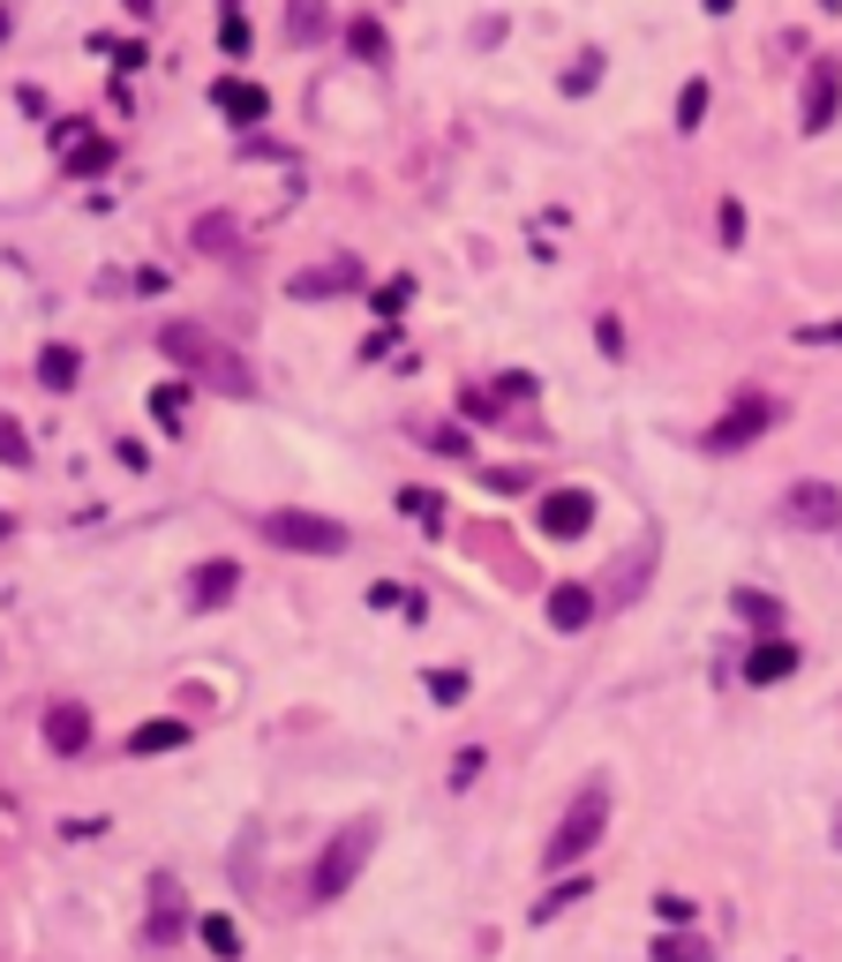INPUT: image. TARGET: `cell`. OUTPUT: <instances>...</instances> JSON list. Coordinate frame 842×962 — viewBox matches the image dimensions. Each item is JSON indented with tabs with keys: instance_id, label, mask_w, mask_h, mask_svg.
<instances>
[{
	"instance_id": "obj_1",
	"label": "cell",
	"mask_w": 842,
	"mask_h": 962,
	"mask_svg": "<svg viewBox=\"0 0 842 962\" xmlns=\"http://www.w3.org/2000/svg\"><path fill=\"white\" fill-rule=\"evenodd\" d=\"M159 346L181 361V377H204L210 391H226V399H256V369L234 354V346H218L210 332H196V324H166Z\"/></svg>"
},
{
	"instance_id": "obj_4",
	"label": "cell",
	"mask_w": 842,
	"mask_h": 962,
	"mask_svg": "<svg viewBox=\"0 0 842 962\" xmlns=\"http://www.w3.org/2000/svg\"><path fill=\"white\" fill-rule=\"evenodd\" d=\"M263 542L294 549V556H346V527L324 519V511H263Z\"/></svg>"
},
{
	"instance_id": "obj_40",
	"label": "cell",
	"mask_w": 842,
	"mask_h": 962,
	"mask_svg": "<svg viewBox=\"0 0 842 962\" xmlns=\"http://www.w3.org/2000/svg\"><path fill=\"white\" fill-rule=\"evenodd\" d=\"M482 767H489V759L474 753V745H466L460 759H452V790H466V782H474V775H482Z\"/></svg>"
},
{
	"instance_id": "obj_31",
	"label": "cell",
	"mask_w": 842,
	"mask_h": 962,
	"mask_svg": "<svg viewBox=\"0 0 842 962\" xmlns=\"http://www.w3.org/2000/svg\"><path fill=\"white\" fill-rule=\"evenodd\" d=\"M218 45H226L234 61L249 53V15H241V8H226V15H218Z\"/></svg>"
},
{
	"instance_id": "obj_38",
	"label": "cell",
	"mask_w": 842,
	"mask_h": 962,
	"mask_svg": "<svg viewBox=\"0 0 842 962\" xmlns=\"http://www.w3.org/2000/svg\"><path fill=\"white\" fill-rule=\"evenodd\" d=\"M655 918L662 925H692V895H655Z\"/></svg>"
},
{
	"instance_id": "obj_15",
	"label": "cell",
	"mask_w": 842,
	"mask_h": 962,
	"mask_svg": "<svg viewBox=\"0 0 842 962\" xmlns=\"http://www.w3.org/2000/svg\"><path fill=\"white\" fill-rule=\"evenodd\" d=\"M782 677H798V647L775 631V639H759L745 655V684H782Z\"/></svg>"
},
{
	"instance_id": "obj_42",
	"label": "cell",
	"mask_w": 842,
	"mask_h": 962,
	"mask_svg": "<svg viewBox=\"0 0 842 962\" xmlns=\"http://www.w3.org/2000/svg\"><path fill=\"white\" fill-rule=\"evenodd\" d=\"M8 534H15V519H8V511H0V542H8Z\"/></svg>"
},
{
	"instance_id": "obj_21",
	"label": "cell",
	"mask_w": 842,
	"mask_h": 962,
	"mask_svg": "<svg viewBox=\"0 0 842 962\" xmlns=\"http://www.w3.org/2000/svg\"><path fill=\"white\" fill-rule=\"evenodd\" d=\"M151 948H173L181 940V902H173V879H159V910H151V932H143Z\"/></svg>"
},
{
	"instance_id": "obj_23",
	"label": "cell",
	"mask_w": 842,
	"mask_h": 962,
	"mask_svg": "<svg viewBox=\"0 0 842 962\" xmlns=\"http://www.w3.org/2000/svg\"><path fill=\"white\" fill-rule=\"evenodd\" d=\"M151 414H159V429H173V436H181V421H188V377H181V383H159V391H151Z\"/></svg>"
},
{
	"instance_id": "obj_32",
	"label": "cell",
	"mask_w": 842,
	"mask_h": 962,
	"mask_svg": "<svg viewBox=\"0 0 842 962\" xmlns=\"http://www.w3.org/2000/svg\"><path fill=\"white\" fill-rule=\"evenodd\" d=\"M0 460H8V466H31V436H23L8 414H0Z\"/></svg>"
},
{
	"instance_id": "obj_30",
	"label": "cell",
	"mask_w": 842,
	"mask_h": 962,
	"mask_svg": "<svg viewBox=\"0 0 842 962\" xmlns=\"http://www.w3.org/2000/svg\"><path fill=\"white\" fill-rule=\"evenodd\" d=\"M399 511L421 519V527H436V519H444V497H436V489H399Z\"/></svg>"
},
{
	"instance_id": "obj_2",
	"label": "cell",
	"mask_w": 842,
	"mask_h": 962,
	"mask_svg": "<svg viewBox=\"0 0 842 962\" xmlns=\"http://www.w3.org/2000/svg\"><path fill=\"white\" fill-rule=\"evenodd\" d=\"M369 857H377V820H346L332 842H324V857L309 865V910H324V902H338L354 879L369 873Z\"/></svg>"
},
{
	"instance_id": "obj_44",
	"label": "cell",
	"mask_w": 842,
	"mask_h": 962,
	"mask_svg": "<svg viewBox=\"0 0 842 962\" xmlns=\"http://www.w3.org/2000/svg\"><path fill=\"white\" fill-rule=\"evenodd\" d=\"M218 8H234V0H218Z\"/></svg>"
},
{
	"instance_id": "obj_34",
	"label": "cell",
	"mask_w": 842,
	"mask_h": 962,
	"mask_svg": "<svg viewBox=\"0 0 842 962\" xmlns=\"http://www.w3.org/2000/svg\"><path fill=\"white\" fill-rule=\"evenodd\" d=\"M414 301V279H391V287H377V316H399Z\"/></svg>"
},
{
	"instance_id": "obj_36",
	"label": "cell",
	"mask_w": 842,
	"mask_h": 962,
	"mask_svg": "<svg viewBox=\"0 0 842 962\" xmlns=\"http://www.w3.org/2000/svg\"><path fill=\"white\" fill-rule=\"evenodd\" d=\"M196 241H204L210 256H226V249H234V226H226V218H204V226H196Z\"/></svg>"
},
{
	"instance_id": "obj_29",
	"label": "cell",
	"mask_w": 842,
	"mask_h": 962,
	"mask_svg": "<svg viewBox=\"0 0 842 962\" xmlns=\"http://www.w3.org/2000/svg\"><path fill=\"white\" fill-rule=\"evenodd\" d=\"M114 159H121V143H106V136H90L84 151L68 159V173H106V166H114Z\"/></svg>"
},
{
	"instance_id": "obj_14",
	"label": "cell",
	"mask_w": 842,
	"mask_h": 962,
	"mask_svg": "<svg viewBox=\"0 0 842 962\" xmlns=\"http://www.w3.org/2000/svg\"><path fill=\"white\" fill-rule=\"evenodd\" d=\"M210 98H218V114L234 128H256L263 114H271V98H263V84H241V76H226V84H210Z\"/></svg>"
},
{
	"instance_id": "obj_19",
	"label": "cell",
	"mask_w": 842,
	"mask_h": 962,
	"mask_svg": "<svg viewBox=\"0 0 842 962\" xmlns=\"http://www.w3.org/2000/svg\"><path fill=\"white\" fill-rule=\"evenodd\" d=\"M346 53H354V61H369V68H384V61H391V39H384L377 15H354V23H346Z\"/></svg>"
},
{
	"instance_id": "obj_25",
	"label": "cell",
	"mask_w": 842,
	"mask_h": 962,
	"mask_svg": "<svg viewBox=\"0 0 842 962\" xmlns=\"http://www.w3.org/2000/svg\"><path fill=\"white\" fill-rule=\"evenodd\" d=\"M414 444L444 452V460H466V429H444V421H414Z\"/></svg>"
},
{
	"instance_id": "obj_22",
	"label": "cell",
	"mask_w": 842,
	"mask_h": 962,
	"mask_svg": "<svg viewBox=\"0 0 842 962\" xmlns=\"http://www.w3.org/2000/svg\"><path fill=\"white\" fill-rule=\"evenodd\" d=\"M572 902H587V879H580V873H572V879H557V887H542V902H535V925L564 918Z\"/></svg>"
},
{
	"instance_id": "obj_41",
	"label": "cell",
	"mask_w": 842,
	"mask_h": 962,
	"mask_svg": "<svg viewBox=\"0 0 842 962\" xmlns=\"http://www.w3.org/2000/svg\"><path fill=\"white\" fill-rule=\"evenodd\" d=\"M798 346H842V324H805Z\"/></svg>"
},
{
	"instance_id": "obj_20",
	"label": "cell",
	"mask_w": 842,
	"mask_h": 962,
	"mask_svg": "<svg viewBox=\"0 0 842 962\" xmlns=\"http://www.w3.org/2000/svg\"><path fill=\"white\" fill-rule=\"evenodd\" d=\"M76 377H84V354H76V346H45L39 354V383L45 391H76Z\"/></svg>"
},
{
	"instance_id": "obj_33",
	"label": "cell",
	"mask_w": 842,
	"mask_h": 962,
	"mask_svg": "<svg viewBox=\"0 0 842 962\" xmlns=\"http://www.w3.org/2000/svg\"><path fill=\"white\" fill-rule=\"evenodd\" d=\"M715 234H722V249H737V241H745V204H722L715 210Z\"/></svg>"
},
{
	"instance_id": "obj_8",
	"label": "cell",
	"mask_w": 842,
	"mask_h": 962,
	"mask_svg": "<svg viewBox=\"0 0 842 962\" xmlns=\"http://www.w3.org/2000/svg\"><path fill=\"white\" fill-rule=\"evenodd\" d=\"M835 114H842V61H835V53H820V61H812V76H805V114H798V128H805V136H828V128H835Z\"/></svg>"
},
{
	"instance_id": "obj_43",
	"label": "cell",
	"mask_w": 842,
	"mask_h": 962,
	"mask_svg": "<svg viewBox=\"0 0 842 962\" xmlns=\"http://www.w3.org/2000/svg\"><path fill=\"white\" fill-rule=\"evenodd\" d=\"M835 850H842V812H835Z\"/></svg>"
},
{
	"instance_id": "obj_24",
	"label": "cell",
	"mask_w": 842,
	"mask_h": 962,
	"mask_svg": "<svg viewBox=\"0 0 842 962\" xmlns=\"http://www.w3.org/2000/svg\"><path fill=\"white\" fill-rule=\"evenodd\" d=\"M655 962H715V948H708L700 932H662V940H655Z\"/></svg>"
},
{
	"instance_id": "obj_11",
	"label": "cell",
	"mask_w": 842,
	"mask_h": 962,
	"mask_svg": "<svg viewBox=\"0 0 842 962\" xmlns=\"http://www.w3.org/2000/svg\"><path fill=\"white\" fill-rule=\"evenodd\" d=\"M361 287V263L354 256H338V263H316V271H294V301H332V293H354Z\"/></svg>"
},
{
	"instance_id": "obj_7",
	"label": "cell",
	"mask_w": 842,
	"mask_h": 962,
	"mask_svg": "<svg viewBox=\"0 0 842 962\" xmlns=\"http://www.w3.org/2000/svg\"><path fill=\"white\" fill-rule=\"evenodd\" d=\"M587 527H594V489H542V504H535L542 542H580Z\"/></svg>"
},
{
	"instance_id": "obj_26",
	"label": "cell",
	"mask_w": 842,
	"mask_h": 962,
	"mask_svg": "<svg viewBox=\"0 0 842 962\" xmlns=\"http://www.w3.org/2000/svg\"><path fill=\"white\" fill-rule=\"evenodd\" d=\"M204 948L218 962H241V925L234 918H204Z\"/></svg>"
},
{
	"instance_id": "obj_37",
	"label": "cell",
	"mask_w": 842,
	"mask_h": 962,
	"mask_svg": "<svg viewBox=\"0 0 842 962\" xmlns=\"http://www.w3.org/2000/svg\"><path fill=\"white\" fill-rule=\"evenodd\" d=\"M429 692H436L444 707H452V700H466V670H436V677H429Z\"/></svg>"
},
{
	"instance_id": "obj_39",
	"label": "cell",
	"mask_w": 842,
	"mask_h": 962,
	"mask_svg": "<svg viewBox=\"0 0 842 962\" xmlns=\"http://www.w3.org/2000/svg\"><path fill=\"white\" fill-rule=\"evenodd\" d=\"M535 391H542V383L527 377V369H511V377H497V399H535Z\"/></svg>"
},
{
	"instance_id": "obj_9",
	"label": "cell",
	"mask_w": 842,
	"mask_h": 962,
	"mask_svg": "<svg viewBox=\"0 0 842 962\" xmlns=\"http://www.w3.org/2000/svg\"><path fill=\"white\" fill-rule=\"evenodd\" d=\"M234 594H241V564L234 556H204L188 572V609H226Z\"/></svg>"
},
{
	"instance_id": "obj_16",
	"label": "cell",
	"mask_w": 842,
	"mask_h": 962,
	"mask_svg": "<svg viewBox=\"0 0 842 962\" xmlns=\"http://www.w3.org/2000/svg\"><path fill=\"white\" fill-rule=\"evenodd\" d=\"M173 745H188V722H181V714H151L143 729H128V759H159V753H173Z\"/></svg>"
},
{
	"instance_id": "obj_13",
	"label": "cell",
	"mask_w": 842,
	"mask_h": 962,
	"mask_svg": "<svg viewBox=\"0 0 842 962\" xmlns=\"http://www.w3.org/2000/svg\"><path fill=\"white\" fill-rule=\"evenodd\" d=\"M45 745H53L61 759H76L90 745V714L76 707V700H53V707H45Z\"/></svg>"
},
{
	"instance_id": "obj_5",
	"label": "cell",
	"mask_w": 842,
	"mask_h": 962,
	"mask_svg": "<svg viewBox=\"0 0 842 962\" xmlns=\"http://www.w3.org/2000/svg\"><path fill=\"white\" fill-rule=\"evenodd\" d=\"M782 527H798V534H842V489L820 482V474L790 482L782 489Z\"/></svg>"
},
{
	"instance_id": "obj_28",
	"label": "cell",
	"mask_w": 842,
	"mask_h": 962,
	"mask_svg": "<svg viewBox=\"0 0 842 962\" xmlns=\"http://www.w3.org/2000/svg\"><path fill=\"white\" fill-rule=\"evenodd\" d=\"M594 84H602V53H580V61L564 68V98H587Z\"/></svg>"
},
{
	"instance_id": "obj_12",
	"label": "cell",
	"mask_w": 842,
	"mask_h": 962,
	"mask_svg": "<svg viewBox=\"0 0 842 962\" xmlns=\"http://www.w3.org/2000/svg\"><path fill=\"white\" fill-rule=\"evenodd\" d=\"M594 609H602V594H594V586H580V580L549 586V625H557V631H587Z\"/></svg>"
},
{
	"instance_id": "obj_27",
	"label": "cell",
	"mask_w": 842,
	"mask_h": 962,
	"mask_svg": "<svg viewBox=\"0 0 842 962\" xmlns=\"http://www.w3.org/2000/svg\"><path fill=\"white\" fill-rule=\"evenodd\" d=\"M708 90H715L708 76H692V84H684V98H677V128H684V136L708 121Z\"/></svg>"
},
{
	"instance_id": "obj_10",
	"label": "cell",
	"mask_w": 842,
	"mask_h": 962,
	"mask_svg": "<svg viewBox=\"0 0 842 962\" xmlns=\"http://www.w3.org/2000/svg\"><path fill=\"white\" fill-rule=\"evenodd\" d=\"M647 572H655V542H632L625 556H617V572L602 580V609H625L632 594L647 586Z\"/></svg>"
},
{
	"instance_id": "obj_35",
	"label": "cell",
	"mask_w": 842,
	"mask_h": 962,
	"mask_svg": "<svg viewBox=\"0 0 842 962\" xmlns=\"http://www.w3.org/2000/svg\"><path fill=\"white\" fill-rule=\"evenodd\" d=\"M482 482H489V489H497V497H519V489H527V466H489V474H482Z\"/></svg>"
},
{
	"instance_id": "obj_6",
	"label": "cell",
	"mask_w": 842,
	"mask_h": 962,
	"mask_svg": "<svg viewBox=\"0 0 842 962\" xmlns=\"http://www.w3.org/2000/svg\"><path fill=\"white\" fill-rule=\"evenodd\" d=\"M775 421H782V407H775L767 391H745V399H737V407L708 429V452H745V444H753V436H767Z\"/></svg>"
},
{
	"instance_id": "obj_18",
	"label": "cell",
	"mask_w": 842,
	"mask_h": 962,
	"mask_svg": "<svg viewBox=\"0 0 842 962\" xmlns=\"http://www.w3.org/2000/svg\"><path fill=\"white\" fill-rule=\"evenodd\" d=\"M287 39L294 45L332 39V8H324V0H287Z\"/></svg>"
},
{
	"instance_id": "obj_3",
	"label": "cell",
	"mask_w": 842,
	"mask_h": 962,
	"mask_svg": "<svg viewBox=\"0 0 842 962\" xmlns=\"http://www.w3.org/2000/svg\"><path fill=\"white\" fill-rule=\"evenodd\" d=\"M602 835H609V790H602V782H580V797L564 804V820H557L549 842H542V865L549 873H572Z\"/></svg>"
},
{
	"instance_id": "obj_17",
	"label": "cell",
	"mask_w": 842,
	"mask_h": 962,
	"mask_svg": "<svg viewBox=\"0 0 842 962\" xmlns=\"http://www.w3.org/2000/svg\"><path fill=\"white\" fill-rule=\"evenodd\" d=\"M730 609H737V617H745L759 639H775V631H782V617H790V609H782L767 586H737V594H730Z\"/></svg>"
}]
</instances>
